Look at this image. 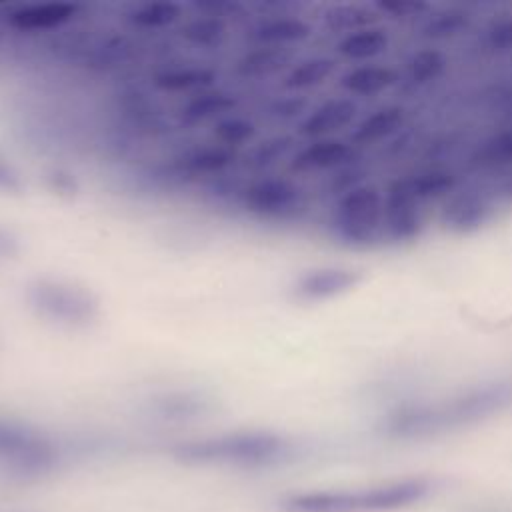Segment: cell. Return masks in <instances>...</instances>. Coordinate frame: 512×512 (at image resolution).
Wrapping results in <instances>:
<instances>
[{
	"instance_id": "484cf974",
	"label": "cell",
	"mask_w": 512,
	"mask_h": 512,
	"mask_svg": "<svg viewBox=\"0 0 512 512\" xmlns=\"http://www.w3.org/2000/svg\"><path fill=\"white\" fill-rule=\"evenodd\" d=\"M446 68V56L438 48H422L414 52L404 66V76L412 86H424L442 76Z\"/></svg>"
},
{
	"instance_id": "836d02e7",
	"label": "cell",
	"mask_w": 512,
	"mask_h": 512,
	"mask_svg": "<svg viewBox=\"0 0 512 512\" xmlns=\"http://www.w3.org/2000/svg\"><path fill=\"white\" fill-rule=\"evenodd\" d=\"M374 8L378 10L380 16L384 14L388 18H396V20L416 18V16H422L432 10L430 2H426V0H376Z\"/></svg>"
},
{
	"instance_id": "e575fe53",
	"label": "cell",
	"mask_w": 512,
	"mask_h": 512,
	"mask_svg": "<svg viewBox=\"0 0 512 512\" xmlns=\"http://www.w3.org/2000/svg\"><path fill=\"white\" fill-rule=\"evenodd\" d=\"M0 190L6 194H20L24 190V180L18 168L2 150H0Z\"/></svg>"
},
{
	"instance_id": "30bf717a",
	"label": "cell",
	"mask_w": 512,
	"mask_h": 512,
	"mask_svg": "<svg viewBox=\"0 0 512 512\" xmlns=\"http://www.w3.org/2000/svg\"><path fill=\"white\" fill-rule=\"evenodd\" d=\"M360 280L362 274L352 268H312L296 278V282L292 284V294L302 302L328 300L352 290Z\"/></svg>"
},
{
	"instance_id": "f546056e",
	"label": "cell",
	"mask_w": 512,
	"mask_h": 512,
	"mask_svg": "<svg viewBox=\"0 0 512 512\" xmlns=\"http://www.w3.org/2000/svg\"><path fill=\"white\" fill-rule=\"evenodd\" d=\"M156 410L160 416L170 418V420H184V418H194L202 414L204 410V400L196 394L190 392H174L166 394L156 402Z\"/></svg>"
},
{
	"instance_id": "d6a6232c",
	"label": "cell",
	"mask_w": 512,
	"mask_h": 512,
	"mask_svg": "<svg viewBox=\"0 0 512 512\" xmlns=\"http://www.w3.org/2000/svg\"><path fill=\"white\" fill-rule=\"evenodd\" d=\"M482 44L492 54L512 52V14L494 18L482 34Z\"/></svg>"
},
{
	"instance_id": "1f68e13d",
	"label": "cell",
	"mask_w": 512,
	"mask_h": 512,
	"mask_svg": "<svg viewBox=\"0 0 512 512\" xmlns=\"http://www.w3.org/2000/svg\"><path fill=\"white\" fill-rule=\"evenodd\" d=\"M182 36L198 46H216L224 38V22L216 16H206L190 22Z\"/></svg>"
},
{
	"instance_id": "8fae6325",
	"label": "cell",
	"mask_w": 512,
	"mask_h": 512,
	"mask_svg": "<svg viewBox=\"0 0 512 512\" xmlns=\"http://www.w3.org/2000/svg\"><path fill=\"white\" fill-rule=\"evenodd\" d=\"M356 158V148L338 138L312 140L292 154L290 170L298 174L330 172L348 166Z\"/></svg>"
},
{
	"instance_id": "ac0fdd59",
	"label": "cell",
	"mask_w": 512,
	"mask_h": 512,
	"mask_svg": "<svg viewBox=\"0 0 512 512\" xmlns=\"http://www.w3.org/2000/svg\"><path fill=\"white\" fill-rule=\"evenodd\" d=\"M312 34V26L296 16H282L272 18L256 26L254 38L258 46H274V48H286L290 44L302 42Z\"/></svg>"
},
{
	"instance_id": "8992f818",
	"label": "cell",
	"mask_w": 512,
	"mask_h": 512,
	"mask_svg": "<svg viewBox=\"0 0 512 512\" xmlns=\"http://www.w3.org/2000/svg\"><path fill=\"white\" fill-rule=\"evenodd\" d=\"M332 236L350 248H370L384 234V194L374 184H354L330 212Z\"/></svg>"
},
{
	"instance_id": "cb8c5ba5",
	"label": "cell",
	"mask_w": 512,
	"mask_h": 512,
	"mask_svg": "<svg viewBox=\"0 0 512 512\" xmlns=\"http://www.w3.org/2000/svg\"><path fill=\"white\" fill-rule=\"evenodd\" d=\"M470 26H472V14L468 10L446 8V10L434 12L422 26L420 34L426 40L442 42V40H452V38L464 34Z\"/></svg>"
},
{
	"instance_id": "9a60e30c",
	"label": "cell",
	"mask_w": 512,
	"mask_h": 512,
	"mask_svg": "<svg viewBox=\"0 0 512 512\" xmlns=\"http://www.w3.org/2000/svg\"><path fill=\"white\" fill-rule=\"evenodd\" d=\"M404 122H406L404 106H396V104L382 106L356 124L350 136L352 146H372V144L384 142L390 136H394L404 126Z\"/></svg>"
},
{
	"instance_id": "52a82bcc",
	"label": "cell",
	"mask_w": 512,
	"mask_h": 512,
	"mask_svg": "<svg viewBox=\"0 0 512 512\" xmlns=\"http://www.w3.org/2000/svg\"><path fill=\"white\" fill-rule=\"evenodd\" d=\"M240 206L246 214L264 222H288L306 208L304 190L282 176H262L240 192Z\"/></svg>"
},
{
	"instance_id": "8d00e7d4",
	"label": "cell",
	"mask_w": 512,
	"mask_h": 512,
	"mask_svg": "<svg viewBox=\"0 0 512 512\" xmlns=\"http://www.w3.org/2000/svg\"><path fill=\"white\" fill-rule=\"evenodd\" d=\"M48 186H50L56 194H66V196H72V194L78 190V184H76L74 174H70V172L64 170V168H54V170L48 174Z\"/></svg>"
},
{
	"instance_id": "603a6c76",
	"label": "cell",
	"mask_w": 512,
	"mask_h": 512,
	"mask_svg": "<svg viewBox=\"0 0 512 512\" xmlns=\"http://www.w3.org/2000/svg\"><path fill=\"white\" fill-rule=\"evenodd\" d=\"M236 108V98L232 94L226 92H200L198 96L190 98L182 110H180V118L186 124H202L206 120L224 116L226 112Z\"/></svg>"
},
{
	"instance_id": "2e32d148",
	"label": "cell",
	"mask_w": 512,
	"mask_h": 512,
	"mask_svg": "<svg viewBox=\"0 0 512 512\" xmlns=\"http://www.w3.org/2000/svg\"><path fill=\"white\" fill-rule=\"evenodd\" d=\"M400 80L398 70L390 66H380V64H364L348 70L340 78V86L352 94V96H378L392 86H396Z\"/></svg>"
},
{
	"instance_id": "3957f363",
	"label": "cell",
	"mask_w": 512,
	"mask_h": 512,
	"mask_svg": "<svg viewBox=\"0 0 512 512\" xmlns=\"http://www.w3.org/2000/svg\"><path fill=\"white\" fill-rule=\"evenodd\" d=\"M432 492L428 478H402L358 490H310L284 500L288 512H396L420 504Z\"/></svg>"
},
{
	"instance_id": "4316f807",
	"label": "cell",
	"mask_w": 512,
	"mask_h": 512,
	"mask_svg": "<svg viewBox=\"0 0 512 512\" xmlns=\"http://www.w3.org/2000/svg\"><path fill=\"white\" fill-rule=\"evenodd\" d=\"M216 80V74L208 68H172L156 74L154 84L164 92H188L204 90Z\"/></svg>"
},
{
	"instance_id": "44dd1931",
	"label": "cell",
	"mask_w": 512,
	"mask_h": 512,
	"mask_svg": "<svg viewBox=\"0 0 512 512\" xmlns=\"http://www.w3.org/2000/svg\"><path fill=\"white\" fill-rule=\"evenodd\" d=\"M292 60L288 48H274V46H258L246 52L236 62V72L242 78H266L282 68H286Z\"/></svg>"
},
{
	"instance_id": "83f0119b",
	"label": "cell",
	"mask_w": 512,
	"mask_h": 512,
	"mask_svg": "<svg viewBox=\"0 0 512 512\" xmlns=\"http://www.w3.org/2000/svg\"><path fill=\"white\" fill-rule=\"evenodd\" d=\"M182 16V8L178 2L172 0H156L146 2L132 10L130 20L140 28H166L174 24Z\"/></svg>"
},
{
	"instance_id": "7c38bea8",
	"label": "cell",
	"mask_w": 512,
	"mask_h": 512,
	"mask_svg": "<svg viewBox=\"0 0 512 512\" xmlns=\"http://www.w3.org/2000/svg\"><path fill=\"white\" fill-rule=\"evenodd\" d=\"M358 116V104L352 98H330L310 110L298 124V134L310 140L332 138L348 128Z\"/></svg>"
},
{
	"instance_id": "ffe728a7",
	"label": "cell",
	"mask_w": 512,
	"mask_h": 512,
	"mask_svg": "<svg viewBox=\"0 0 512 512\" xmlns=\"http://www.w3.org/2000/svg\"><path fill=\"white\" fill-rule=\"evenodd\" d=\"M380 14L374 6H366V4H334L330 6L324 16L322 22L328 30L332 32H342L352 34L370 26H376Z\"/></svg>"
},
{
	"instance_id": "6da1fadb",
	"label": "cell",
	"mask_w": 512,
	"mask_h": 512,
	"mask_svg": "<svg viewBox=\"0 0 512 512\" xmlns=\"http://www.w3.org/2000/svg\"><path fill=\"white\" fill-rule=\"evenodd\" d=\"M510 402L512 386L488 384L438 404L398 408L386 418L384 430L388 436L402 440L428 438L482 422L504 410Z\"/></svg>"
},
{
	"instance_id": "5bb4252c",
	"label": "cell",
	"mask_w": 512,
	"mask_h": 512,
	"mask_svg": "<svg viewBox=\"0 0 512 512\" xmlns=\"http://www.w3.org/2000/svg\"><path fill=\"white\" fill-rule=\"evenodd\" d=\"M236 160V150L226 148L222 144L202 146L184 152L176 162L174 170L184 178H204L224 172Z\"/></svg>"
},
{
	"instance_id": "d6986e66",
	"label": "cell",
	"mask_w": 512,
	"mask_h": 512,
	"mask_svg": "<svg viewBox=\"0 0 512 512\" xmlns=\"http://www.w3.org/2000/svg\"><path fill=\"white\" fill-rule=\"evenodd\" d=\"M388 46H390V36L386 32V28L370 26V28L346 34L336 44V50L346 60L364 62V60H372V58L384 54L388 50Z\"/></svg>"
},
{
	"instance_id": "d590c367",
	"label": "cell",
	"mask_w": 512,
	"mask_h": 512,
	"mask_svg": "<svg viewBox=\"0 0 512 512\" xmlns=\"http://www.w3.org/2000/svg\"><path fill=\"white\" fill-rule=\"evenodd\" d=\"M306 106H308V102L302 96H286V98L276 100L270 106V114L280 120H292V118L300 116L306 110Z\"/></svg>"
},
{
	"instance_id": "277c9868",
	"label": "cell",
	"mask_w": 512,
	"mask_h": 512,
	"mask_svg": "<svg viewBox=\"0 0 512 512\" xmlns=\"http://www.w3.org/2000/svg\"><path fill=\"white\" fill-rule=\"evenodd\" d=\"M60 448L44 430L0 416V472L18 480H36L60 464Z\"/></svg>"
},
{
	"instance_id": "7a4b0ae2",
	"label": "cell",
	"mask_w": 512,
	"mask_h": 512,
	"mask_svg": "<svg viewBox=\"0 0 512 512\" xmlns=\"http://www.w3.org/2000/svg\"><path fill=\"white\" fill-rule=\"evenodd\" d=\"M294 452L292 442L270 430H234L190 438L172 448V456L190 466L260 470L286 462Z\"/></svg>"
},
{
	"instance_id": "ba28073f",
	"label": "cell",
	"mask_w": 512,
	"mask_h": 512,
	"mask_svg": "<svg viewBox=\"0 0 512 512\" xmlns=\"http://www.w3.org/2000/svg\"><path fill=\"white\" fill-rule=\"evenodd\" d=\"M422 202L408 178H396L384 192V234L396 242H412L422 230Z\"/></svg>"
},
{
	"instance_id": "9c48e42d",
	"label": "cell",
	"mask_w": 512,
	"mask_h": 512,
	"mask_svg": "<svg viewBox=\"0 0 512 512\" xmlns=\"http://www.w3.org/2000/svg\"><path fill=\"white\" fill-rule=\"evenodd\" d=\"M494 212L492 198L480 188L454 190L442 206L440 220L454 234H470L482 228Z\"/></svg>"
},
{
	"instance_id": "74e56055",
	"label": "cell",
	"mask_w": 512,
	"mask_h": 512,
	"mask_svg": "<svg viewBox=\"0 0 512 512\" xmlns=\"http://www.w3.org/2000/svg\"><path fill=\"white\" fill-rule=\"evenodd\" d=\"M18 252V238L6 230V228H0V258H10Z\"/></svg>"
},
{
	"instance_id": "5b68a950",
	"label": "cell",
	"mask_w": 512,
	"mask_h": 512,
	"mask_svg": "<svg viewBox=\"0 0 512 512\" xmlns=\"http://www.w3.org/2000/svg\"><path fill=\"white\" fill-rule=\"evenodd\" d=\"M34 314L64 328H86L100 316V302L86 286L54 276H38L26 286Z\"/></svg>"
},
{
	"instance_id": "f1b7e54d",
	"label": "cell",
	"mask_w": 512,
	"mask_h": 512,
	"mask_svg": "<svg viewBox=\"0 0 512 512\" xmlns=\"http://www.w3.org/2000/svg\"><path fill=\"white\" fill-rule=\"evenodd\" d=\"M294 144H296V140L288 134L266 138L264 142H260L252 148V152L248 156V166L252 170H268L274 164H278L282 158H286L292 152Z\"/></svg>"
},
{
	"instance_id": "d4e9b609",
	"label": "cell",
	"mask_w": 512,
	"mask_h": 512,
	"mask_svg": "<svg viewBox=\"0 0 512 512\" xmlns=\"http://www.w3.org/2000/svg\"><path fill=\"white\" fill-rule=\"evenodd\" d=\"M416 198L426 204V202H434V200H440V198H448L456 186H458V178L452 170H446V168H428V170H422L414 176L408 178Z\"/></svg>"
},
{
	"instance_id": "4dcf8cb0",
	"label": "cell",
	"mask_w": 512,
	"mask_h": 512,
	"mask_svg": "<svg viewBox=\"0 0 512 512\" xmlns=\"http://www.w3.org/2000/svg\"><path fill=\"white\" fill-rule=\"evenodd\" d=\"M214 136H216L218 144L234 150V148L244 146L254 140L256 126L246 118L230 116V118L218 120V124L214 126Z\"/></svg>"
},
{
	"instance_id": "e0dca14e",
	"label": "cell",
	"mask_w": 512,
	"mask_h": 512,
	"mask_svg": "<svg viewBox=\"0 0 512 512\" xmlns=\"http://www.w3.org/2000/svg\"><path fill=\"white\" fill-rule=\"evenodd\" d=\"M468 164L480 172L512 170V128L484 138L468 156Z\"/></svg>"
},
{
	"instance_id": "4fadbf2b",
	"label": "cell",
	"mask_w": 512,
	"mask_h": 512,
	"mask_svg": "<svg viewBox=\"0 0 512 512\" xmlns=\"http://www.w3.org/2000/svg\"><path fill=\"white\" fill-rule=\"evenodd\" d=\"M78 12V6L72 2H44L28 4L16 8L8 16V24L18 32H44L60 28L70 22Z\"/></svg>"
},
{
	"instance_id": "7402d4cb",
	"label": "cell",
	"mask_w": 512,
	"mask_h": 512,
	"mask_svg": "<svg viewBox=\"0 0 512 512\" xmlns=\"http://www.w3.org/2000/svg\"><path fill=\"white\" fill-rule=\"evenodd\" d=\"M334 70H336V62L328 56L306 58L288 70L282 84L286 90H292V92L310 90L324 84L334 74Z\"/></svg>"
}]
</instances>
